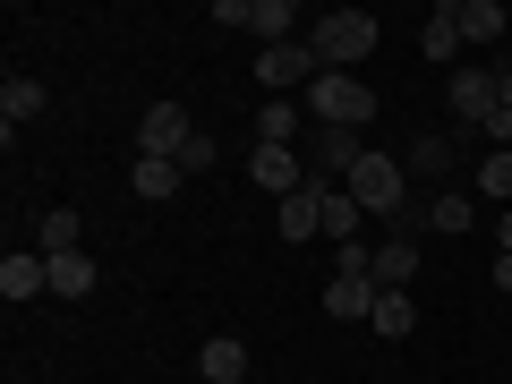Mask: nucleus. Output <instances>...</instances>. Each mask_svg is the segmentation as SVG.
I'll list each match as a JSON object with an SVG mask.
<instances>
[{
    "mask_svg": "<svg viewBox=\"0 0 512 384\" xmlns=\"http://www.w3.org/2000/svg\"><path fill=\"white\" fill-rule=\"evenodd\" d=\"M291 26H299V18H291V0H256V9H248V35L265 43V52H274V43H299Z\"/></svg>",
    "mask_w": 512,
    "mask_h": 384,
    "instance_id": "a211bd4d",
    "label": "nucleus"
},
{
    "mask_svg": "<svg viewBox=\"0 0 512 384\" xmlns=\"http://www.w3.org/2000/svg\"><path fill=\"white\" fill-rule=\"evenodd\" d=\"M495 94H504V111H512V69H504V77H495Z\"/></svg>",
    "mask_w": 512,
    "mask_h": 384,
    "instance_id": "c756f323",
    "label": "nucleus"
},
{
    "mask_svg": "<svg viewBox=\"0 0 512 384\" xmlns=\"http://www.w3.org/2000/svg\"><path fill=\"white\" fill-rule=\"evenodd\" d=\"M367 325H376L384 342H402V333L419 325V299H410V291H384V299H376V316H367Z\"/></svg>",
    "mask_w": 512,
    "mask_h": 384,
    "instance_id": "4be33fe9",
    "label": "nucleus"
},
{
    "mask_svg": "<svg viewBox=\"0 0 512 384\" xmlns=\"http://www.w3.org/2000/svg\"><path fill=\"white\" fill-rule=\"evenodd\" d=\"M495 291H504V299H512V256H495Z\"/></svg>",
    "mask_w": 512,
    "mask_h": 384,
    "instance_id": "c85d7f7f",
    "label": "nucleus"
},
{
    "mask_svg": "<svg viewBox=\"0 0 512 384\" xmlns=\"http://www.w3.org/2000/svg\"><path fill=\"white\" fill-rule=\"evenodd\" d=\"M308 120H325V128H367L376 120V94L359 86V69H325L308 86Z\"/></svg>",
    "mask_w": 512,
    "mask_h": 384,
    "instance_id": "f03ea898",
    "label": "nucleus"
},
{
    "mask_svg": "<svg viewBox=\"0 0 512 384\" xmlns=\"http://www.w3.org/2000/svg\"><path fill=\"white\" fill-rule=\"evenodd\" d=\"M43 103H52V94H43V86H35V77H9V86H0V120H9V137H18V128H26V120H35V111H43Z\"/></svg>",
    "mask_w": 512,
    "mask_h": 384,
    "instance_id": "6ab92c4d",
    "label": "nucleus"
},
{
    "mask_svg": "<svg viewBox=\"0 0 512 384\" xmlns=\"http://www.w3.org/2000/svg\"><path fill=\"white\" fill-rule=\"evenodd\" d=\"M376 274H333L325 282V316H333V325H367V316H376Z\"/></svg>",
    "mask_w": 512,
    "mask_h": 384,
    "instance_id": "6e6552de",
    "label": "nucleus"
},
{
    "mask_svg": "<svg viewBox=\"0 0 512 384\" xmlns=\"http://www.w3.org/2000/svg\"><path fill=\"white\" fill-rule=\"evenodd\" d=\"M0 299H52V256L43 248H9L0 256Z\"/></svg>",
    "mask_w": 512,
    "mask_h": 384,
    "instance_id": "0eeeda50",
    "label": "nucleus"
},
{
    "mask_svg": "<svg viewBox=\"0 0 512 384\" xmlns=\"http://www.w3.org/2000/svg\"><path fill=\"white\" fill-rule=\"evenodd\" d=\"M52 299H94V256L86 248L52 256Z\"/></svg>",
    "mask_w": 512,
    "mask_h": 384,
    "instance_id": "f3484780",
    "label": "nucleus"
},
{
    "mask_svg": "<svg viewBox=\"0 0 512 384\" xmlns=\"http://www.w3.org/2000/svg\"><path fill=\"white\" fill-rule=\"evenodd\" d=\"M419 52L436 60V69H453V60H461V26H453V9H436V18L419 26Z\"/></svg>",
    "mask_w": 512,
    "mask_h": 384,
    "instance_id": "412c9836",
    "label": "nucleus"
},
{
    "mask_svg": "<svg viewBox=\"0 0 512 384\" xmlns=\"http://www.w3.org/2000/svg\"><path fill=\"white\" fill-rule=\"evenodd\" d=\"M470 180H478V197L504 214V205H512V146H487V154L470 163Z\"/></svg>",
    "mask_w": 512,
    "mask_h": 384,
    "instance_id": "2eb2a0df",
    "label": "nucleus"
},
{
    "mask_svg": "<svg viewBox=\"0 0 512 384\" xmlns=\"http://www.w3.org/2000/svg\"><path fill=\"white\" fill-rule=\"evenodd\" d=\"M444 94H453V120H461V128H487V120H495V103H504L487 69H453V86H444Z\"/></svg>",
    "mask_w": 512,
    "mask_h": 384,
    "instance_id": "1a4fd4ad",
    "label": "nucleus"
},
{
    "mask_svg": "<svg viewBox=\"0 0 512 384\" xmlns=\"http://www.w3.org/2000/svg\"><path fill=\"white\" fill-rule=\"evenodd\" d=\"M299 137H308V111L291 94H265L256 103V146H299Z\"/></svg>",
    "mask_w": 512,
    "mask_h": 384,
    "instance_id": "9b49d317",
    "label": "nucleus"
},
{
    "mask_svg": "<svg viewBox=\"0 0 512 384\" xmlns=\"http://www.w3.org/2000/svg\"><path fill=\"white\" fill-rule=\"evenodd\" d=\"M77 231H86V222H77L69 205H52V214L35 222V248H43V256H69V248H77Z\"/></svg>",
    "mask_w": 512,
    "mask_h": 384,
    "instance_id": "b1692460",
    "label": "nucleus"
},
{
    "mask_svg": "<svg viewBox=\"0 0 512 384\" xmlns=\"http://www.w3.org/2000/svg\"><path fill=\"white\" fill-rule=\"evenodd\" d=\"M478 222V197H461V188H444L436 205H427V231H444V239H461Z\"/></svg>",
    "mask_w": 512,
    "mask_h": 384,
    "instance_id": "aec40b11",
    "label": "nucleus"
},
{
    "mask_svg": "<svg viewBox=\"0 0 512 384\" xmlns=\"http://www.w3.org/2000/svg\"><path fill=\"white\" fill-rule=\"evenodd\" d=\"M188 137H197V120H188L180 103H163V94H154V111L137 120V146H146V154H163V163H180V146H188Z\"/></svg>",
    "mask_w": 512,
    "mask_h": 384,
    "instance_id": "423d86ee",
    "label": "nucleus"
},
{
    "mask_svg": "<svg viewBox=\"0 0 512 384\" xmlns=\"http://www.w3.org/2000/svg\"><path fill=\"white\" fill-rule=\"evenodd\" d=\"M180 180H188V171L163 163V154H137V171H128V188H137L146 205H171V197H180Z\"/></svg>",
    "mask_w": 512,
    "mask_h": 384,
    "instance_id": "ddd939ff",
    "label": "nucleus"
},
{
    "mask_svg": "<svg viewBox=\"0 0 512 384\" xmlns=\"http://www.w3.org/2000/svg\"><path fill=\"white\" fill-rule=\"evenodd\" d=\"M222 163V146H214V137H205V128H197V137H188V146H180V171H214Z\"/></svg>",
    "mask_w": 512,
    "mask_h": 384,
    "instance_id": "a878e982",
    "label": "nucleus"
},
{
    "mask_svg": "<svg viewBox=\"0 0 512 384\" xmlns=\"http://www.w3.org/2000/svg\"><path fill=\"white\" fill-rule=\"evenodd\" d=\"M248 180L274 188V197H291V188H308V163H299V146H256L248 154Z\"/></svg>",
    "mask_w": 512,
    "mask_h": 384,
    "instance_id": "9d476101",
    "label": "nucleus"
},
{
    "mask_svg": "<svg viewBox=\"0 0 512 384\" xmlns=\"http://www.w3.org/2000/svg\"><path fill=\"white\" fill-rule=\"evenodd\" d=\"M342 188L359 197V214H402V197H410V171H402V154H359Z\"/></svg>",
    "mask_w": 512,
    "mask_h": 384,
    "instance_id": "7ed1b4c3",
    "label": "nucleus"
},
{
    "mask_svg": "<svg viewBox=\"0 0 512 384\" xmlns=\"http://www.w3.org/2000/svg\"><path fill=\"white\" fill-rule=\"evenodd\" d=\"M453 154H461V137H419V146L402 154V171H427V180H444V171H453Z\"/></svg>",
    "mask_w": 512,
    "mask_h": 384,
    "instance_id": "5701e85b",
    "label": "nucleus"
},
{
    "mask_svg": "<svg viewBox=\"0 0 512 384\" xmlns=\"http://www.w3.org/2000/svg\"><path fill=\"white\" fill-rule=\"evenodd\" d=\"M299 146L316 154V180H350V163H359V128H325V120H308V137H299Z\"/></svg>",
    "mask_w": 512,
    "mask_h": 384,
    "instance_id": "39448f33",
    "label": "nucleus"
},
{
    "mask_svg": "<svg viewBox=\"0 0 512 384\" xmlns=\"http://www.w3.org/2000/svg\"><path fill=\"white\" fill-rule=\"evenodd\" d=\"M461 26V43H504V0H444Z\"/></svg>",
    "mask_w": 512,
    "mask_h": 384,
    "instance_id": "f8f14e48",
    "label": "nucleus"
},
{
    "mask_svg": "<svg viewBox=\"0 0 512 384\" xmlns=\"http://www.w3.org/2000/svg\"><path fill=\"white\" fill-rule=\"evenodd\" d=\"M325 231L342 239V248L359 239V197H350V188H333V197H325Z\"/></svg>",
    "mask_w": 512,
    "mask_h": 384,
    "instance_id": "393cba45",
    "label": "nucleus"
},
{
    "mask_svg": "<svg viewBox=\"0 0 512 384\" xmlns=\"http://www.w3.org/2000/svg\"><path fill=\"white\" fill-rule=\"evenodd\" d=\"M197 367H205V384H239L248 376V342H239V333H214V342L197 350Z\"/></svg>",
    "mask_w": 512,
    "mask_h": 384,
    "instance_id": "4468645a",
    "label": "nucleus"
},
{
    "mask_svg": "<svg viewBox=\"0 0 512 384\" xmlns=\"http://www.w3.org/2000/svg\"><path fill=\"white\" fill-rule=\"evenodd\" d=\"M308 52H316V69H359L376 52V18L367 9H333V18L308 26Z\"/></svg>",
    "mask_w": 512,
    "mask_h": 384,
    "instance_id": "f257e3e1",
    "label": "nucleus"
},
{
    "mask_svg": "<svg viewBox=\"0 0 512 384\" xmlns=\"http://www.w3.org/2000/svg\"><path fill=\"white\" fill-rule=\"evenodd\" d=\"M487 146H512V111L495 103V120H487Z\"/></svg>",
    "mask_w": 512,
    "mask_h": 384,
    "instance_id": "bb28decb",
    "label": "nucleus"
},
{
    "mask_svg": "<svg viewBox=\"0 0 512 384\" xmlns=\"http://www.w3.org/2000/svg\"><path fill=\"white\" fill-rule=\"evenodd\" d=\"M410 274H419V239H384L376 248V291H410Z\"/></svg>",
    "mask_w": 512,
    "mask_h": 384,
    "instance_id": "dca6fc26",
    "label": "nucleus"
},
{
    "mask_svg": "<svg viewBox=\"0 0 512 384\" xmlns=\"http://www.w3.org/2000/svg\"><path fill=\"white\" fill-rule=\"evenodd\" d=\"M316 52H308V35L299 43H274V52H256V86H274V94H308L316 86Z\"/></svg>",
    "mask_w": 512,
    "mask_h": 384,
    "instance_id": "20e7f679",
    "label": "nucleus"
},
{
    "mask_svg": "<svg viewBox=\"0 0 512 384\" xmlns=\"http://www.w3.org/2000/svg\"><path fill=\"white\" fill-rule=\"evenodd\" d=\"M495 256H512V205L495 214Z\"/></svg>",
    "mask_w": 512,
    "mask_h": 384,
    "instance_id": "cd10ccee",
    "label": "nucleus"
}]
</instances>
